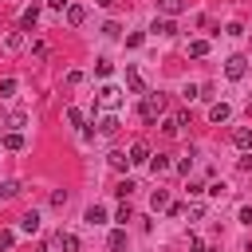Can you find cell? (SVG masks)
<instances>
[{
	"mask_svg": "<svg viewBox=\"0 0 252 252\" xmlns=\"http://www.w3.org/2000/svg\"><path fill=\"white\" fill-rule=\"evenodd\" d=\"M51 205H55V209H63V205H67V193H63V189H59V193H51Z\"/></svg>",
	"mask_w": 252,
	"mask_h": 252,
	"instance_id": "29",
	"label": "cell"
},
{
	"mask_svg": "<svg viewBox=\"0 0 252 252\" xmlns=\"http://www.w3.org/2000/svg\"><path fill=\"white\" fill-rule=\"evenodd\" d=\"M98 4H102V8H110V4H114V0H98Z\"/></svg>",
	"mask_w": 252,
	"mask_h": 252,
	"instance_id": "32",
	"label": "cell"
},
{
	"mask_svg": "<svg viewBox=\"0 0 252 252\" xmlns=\"http://www.w3.org/2000/svg\"><path fill=\"white\" fill-rule=\"evenodd\" d=\"M20 228H24V232H39V213H35V209L24 213V217H20Z\"/></svg>",
	"mask_w": 252,
	"mask_h": 252,
	"instance_id": "12",
	"label": "cell"
},
{
	"mask_svg": "<svg viewBox=\"0 0 252 252\" xmlns=\"http://www.w3.org/2000/svg\"><path fill=\"white\" fill-rule=\"evenodd\" d=\"M114 220H118V224H126V220H130V205H122V209L114 213Z\"/></svg>",
	"mask_w": 252,
	"mask_h": 252,
	"instance_id": "30",
	"label": "cell"
},
{
	"mask_svg": "<svg viewBox=\"0 0 252 252\" xmlns=\"http://www.w3.org/2000/svg\"><path fill=\"white\" fill-rule=\"evenodd\" d=\"M138 114H142V122H158L165 114V94H146L142 106H138Z\"/></svg>",
	"mask_w": 252,
	"mask_h": 252,
	"instance_id": "1",
	"label": "cell"
},
{
	"mask_svg": "<svg viewBox=\"0 0 252 252\" xmlns=\"http://www.w3.org/2000/svg\"><path fill=\"white\" fill-rule=\"evenodd\" d=\"M16 193H20V181H4L0 185V201H12Z\"/></svg>",
	"mask_w": 252,
	"mask_h": 252,
	"instance_id": "20",
	"label": "cell"
},
{
	"mask_svg": "<svg viewBox=\"0 0 252 252\" xmlns=\"http://www.w3.org/2000/svg\"><path fill=\"white\" fill-rule=\"evenodd\" d=\"M4 150H24V134H20V130L4 134Z\"/></svg>",
	"mask_w": 252,
	"mask_h": 252,
	"instance_id": "15",
	"label": "cell"
},
{
	"mask_svg": "<svg viewBox=\"0 0 252 252\" xmlns=\"http://www.w3.org/2000/svg\"><path fill=\"white\" fill-rule=\"evenodd\" d=\"M98 102H102L106 110H114V106L122 102V91H118V87H102V91H98Z\"/></svg>",
	"mask_w": 252,
	"mask_h": 252,
	"instance_id": "5",
	"label": "cell"
},
{
	"mask_svg": "<svg viewBox=\"0 0 252 252\" xmlns=\"http://www.w3.org/2000/svg\"><path fill=\"white\" fill-rule=\"evenodd\" d=\"M83 20H87V8H83V4H67V24H71V28H79Z\"/></svg>",
	"mask_w": 252,
	"mask_h": 252,
	"instance_id": "8",
	"label": "cell"
},
{
	"mask_svg": "<svg viewBox=\"0 0 252 252\" xmlns=\"http://www.w3.org/2000/svg\"><path fill=\"white\" fill-rule=\"evenodd\" d=\"M154 32L169 39V35H177V24H173V20H154Z\"/></svg>",
	"mask_w": 252,
	"mask_h": 252,
	"instance_id": "14",
	"label": "cell"
},
{
	"mask_svg": "<svg viewBox=\"0 0 252 252\" xmlns=\"http://www.w3.org/2000/svg\"><path fill=\"white\" fill-rule=\"evenodd\" d=\"M130 161H134V165L150 161V146H146V142H134V146H130Z\"/></svg>",
	"mask_w": 252,
	"mask_h": 252,
	"instance_id": "10",
	"label": "cell"
},
{
	"mask_svg": "<svg viewBox=\"0 0 252 252\" xmlns=\"http://www.w3.org/2000/svg\"><path fill=\"white\" fill-rule=\"evenodd\" d=\"M240 224H252V209H248V205L240 209Z\"/></svg>",
	"mask_w": 252,
	"mask_h": 252,
	"instance_id": "31",
	"label": "cell"
},
{
	"mask_svg": "<svg viewBox=\"0 0 252 252\" xmlns=\"http://www.w3.org/2000/svg\"><path fill=\"white\" fill-rule=\"evenodd\" d=\"M150 169H154V173H165V169H169V154H158V158H150Z\"/></svg>",
	"mask_w": 252,
	"mask_h": 252,
	"instance_id": "19",
	"label": "cell"
},
{
	"mask_svg": "<svg viewBox=\"0 0 252 252\" xmlns=\"http://www.w3.org/2000/svg\"><path fill=\"white\" fill-rule=\"evenodd\" d=\"M150 205H154V209H165V205H169V193H165V189H154Z\"/></svg>",
	"mask_w": 252,
	"mask_h": 252,
	"instance_id": "22",
	"label": "cell"
},
{
	"mask_svg": "<svg viewBox=\"0 0 252 252\" xmlns=\"http://www.w3.org/2000/svg\"><path fill=\"white\" fill-rule=\"evenodd\" d=\"M244 71H248V59H244V55H232V59L224 63V75H228V79H244Z\"/></svg>",
	"mask_w": 252,
	"mask_h": 252,
	"instance_id": "4",
	"label": "cell"
},
{
	"mask_svg": "<svg viewBox=\"0 0 252 252\" xmlns=\"http://www.w3.org/2000/svg\"><path fill=\"white\" fill-rule=\"evenodd\" d=\"M98 130H102L106 138H110V134H118V118H114V114H106V118L98 122Z\"/></svg>",
	"mask_w": 252,
	"mask_h": 252,
	"instance_id": "18",
	"label": "cell"
},
{
	"mask_svg": "<svg viewBox=\"0 0 252 252\" xmlns=\"http://www.w3.org/2000/svg\"><path fill=\"white\" fill-rule=\"evenodd\" d=\"M102 220H106V209L102 205H91L87 209V224H102Z\"/></svg>",
	"mask_w": 252,
	"mask_h": 252,
	"instance_id": "16",
	"label": "cell"
},
{
	"mask_svg": "<svg viewBox=\"0 0 252 252\" xmlns=\"http://www.w3.org/2000/svg\"><path fill=\"white\" fill-rule=\"evenodd\" d=\"M106 248H110V252H122V248H126V228H114L110 240H106Z\"/></svg>",
	"mask_w": 252,
	"mask_h": 252,
	"instance_id": "13",
	"label": "cell"
},
{
	"mask_svg": "<svg viewBox=\"0 0 252 252\" xmlns=\"http://www.w3.org/2000/svg\"><path fill=\"white\" fill-rule=\"evenodd\" d=\"M32 55L35 59H47V43H32Z\"/></svg>",
	"mask_w": 252,
	"mask_h": 252,
	"instance_id": "28",
	"label": "cell"
},
{
	"mask_svg": "<svg viewBox=\"0 0 252 252\" xmlns=\"http://www.w3.org/2000/svg\"><path fill=\"white\" fill-rule=\"evenodd\" d=\"M228 114H232V106H228V102H213V106H209V122H224Z\"/></svg>",
	"mask_w": 252,
	"mask_h": 252,
	"instance_id": "9",
	"label": "cell"
},
{
	"mask_svg": "<svg viewBox=\"0 0 252 252\" xmlns=\"http://www.w3.org/2000/svg\"><path fill=\"white\" fill-rule=\"evenodd\" d=\"M12 244H16V232H12V228H0V248H4V252H8V248H12Z\"/></svg>",
	"mask_w": 252,
	"mask_h": 252,
	"instance_id": "27",
	"label": "cell"
},
{
	"mask_svg": "<svg viewBox=\"0 0 252 252\" xmlns=\"http://www.w3.org/2000/svg\"><path fill=\"white\" fill-rule=\"evenodd\" d=\"M55 244H59V252H79V236L75 232H59Z\"/></svg>",
	"mask_w": 252,
	"mask_h": 252,
	"instance_id": "6",
	"label": "cell"
},
{
	"mask_svg": "<svg viewBox=\"0 0 252 252\" xmlns=\"http://www.w3.org/2000/svg\"><path fill=\"white\" fill-rule=\"evenodd\" d=\"M126 91L130 94H146V79H142L138 67H126Z\"/></svg>",
	"mask_w": 252,
	"mask_h": 252,
	"instance_id": "2",
	"label": "cell"
},
{
	"mask_svg": "<svg viewBox=\"0 0 252 252\" xmlns=\"http://www.w3.org/2000/svg\"><path fill=\"white\" fill-rule=\"evenodd\" d=\"M110 165H114V169H126V165H130V158H126L122 150H114V154H110Z\"/></svg>",
	"mask_w": 252,
	"mask_h": 252,
	"instance_id": "24",
	"label": "cell"
},
{
	"mask_svg": "<svg viewBox=\"0 0 252 252\" xmlns=\"http://www.w3.org/2000/svg\"><path fill=\"white\" fill-rule=\"evenodd\" d=\"M35 20H39V8L32 4V8H24V16H20V32H32L35 28Z\"/></svg>",
	"mask_w": 252,
	"mask_h": 252,
	"instance_id": "7",
	"label": "cell"
},
{
	"mask_svg": "<svg viewBox=\"0 0 252 252\" xmlns=\"http://www.w3.org/2000/svg\"><path fill=\"white\" fill-rule=\"evenodd\" d=\"M16 94V79H0V98H12Z\"/></svg>",
	"mask_w": 252,
	"mask_h": 252,
	"instance_id": "26",
	"label": "cell"
},
{
	"mask_svg": "<svg viewBox=\"0 0 252 252\" xmlns=\"http://www.w3.org/2000/svg\"><path fill=\"white\" fill-rule=\"evenodd\" d=\"M181 126H185V114H181V110L161 118V134H165V138H177V130H181Z\"/></svg>",
	"mask_w": 252,
	"mask_h": 252,
	"instance_id": "3",
	"label": "cell"
},
{
	"mask_svg": "<svg viewBox=\"0 0 252 252\" xmlns=\"http://www.w3.org/2000/svg\"><path fill=\"white\" fill-rule=\"evenodd\" d=\"M189 55H197V59L209 55V43H205V39H189Z\"/></svg>",
	"mask_w": 252,
	"mask_h": 252,
	"instance_id": "21",
	"label": "cell"
},
{
	"mask_svg": "<svg viewBox=\"0 0 252 252\" xmlns=\"http://www.w3.org/2000/svg\"><path fill=\"white\" fill-rule=\"evenodd\" d=\"M134 189H138V185H134V181H118V185H114V197H130V193H134Z\"/></svg>",
	"mask_w": 252,
	"mask_h": 252,
	"instance_id": "25",
	"label": "cell"
},
{
	"mask_svg": "<svg viewBox=\"0 0 252 252\" xmlns=\"http://www.w3.org/2000/svg\"><path fill=\"white\" fill-rule=\"evenodd\" d=\"M232 142H236L240 150H248V146H252V130H248V126H236V130H232Z\"/></svg>",
	"mask_w": 252,
	"mask_h": 252,
	"instance_id": "11",
	"label": "cell"
},
{
	"mask_svg": "<svg viewBox=\"0 0 252 252\" xmlns=\"http://www.w3.org/2000/svg\"><path fill=\"white\" fill-rule=\"evenodd\" d=\"M24 47V32H12L8 39H4V51H20Z\"/></svg>",
	"mask_w": 252,
	"mask_h": 252,
	"instance_id": "17",
	"label": "cell"
},
{
	"mask_svg": "<svg viewBox=\"0 0 252 252\" xmlns=\"http://www.w3.org/2000/svg\"><path fill=\"white\" fill-rule=\"evenodd\" d=\"M158 8H161L165 16H177V12H181V0H158Z\"/></svg>",
	"mask_w": 252,
	"mask_h": 252,
	"instance_id": "23",
	"label": "cell"
}]
</instances>
